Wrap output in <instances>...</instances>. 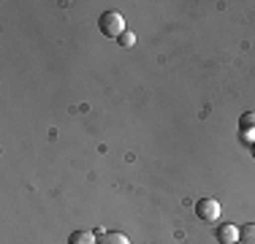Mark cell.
<instances>
[{
	"instance_id": "obj_1",
	"label": "cell",
	"mask_w": 255,
	"mask_h": 244,
	"mask_svg": "<svg viewBox=\"0 0 255 244\" xmlns=\"http://www.w3.org/2000/svg\"><path fill=\"white\" fill-rule=\"evenodd\" d=\"M98 30L106 38H120V35L125 33V16L117 14V11H103L101 19H98Z\"/></svg>"
},
{
	"instance_id": "obj_2",
	"label": "cell",
	"mask_w": 255,
	"mask_h": 244,
	"mask_svg": "<svg viewBox=\"0 0 255 244\" xmlns=\"http://www.w3.org/2000/svg\"><path fill=\"white\" fill-rule=\"evenodd\" d=\"M220 201L217 198H198L196 201V217L201 223H217L220 220Z\"/></svg>"
},
{
	"instance_id": "obj_3",
	"label": "cell",
	"mask_w": 255,
	"mask_h": 244,
	"mask_svg": "<svg viewBox=\"0 0 255 244\" xmlns=\"http://www.w3.org/2000/svg\"><path fill=\"white\" fill-rule=\"evenodd\" d=\"M239 133H242V141L255 144V112H245L239 120Z\"/></svg>"
},
{
	"instance_id": "obj_4",
	"label": "cell",
	"mask_w": 255,
	"mask_h": 244,
	"mask_svg": "<svg viewBox=\"0 0 255 244\" xmlns=\"http://www.w3.org/2000/svg\"><path fill=\"white\" fill-rule=\"evenodd\" d=\"M215 236H217V242H220V244H236V242H239V225L220 223L215 228Z\"/></svg>"
},
{
	"instance_id": "obj_5",
	"label": "cell",
	"mask_w": 255,
	"mask_h": 244,
	"mask_svg": "<svg viewBox=\"0 0 255 244\" xmlns=\"http://www.w3.org/2000/svg\"><path fill=\"white\" fill-rule=\"evenodd\" d=\"M95 244H130V239L125 234H120V231H106V234H98Z\"/></svg>"
},
{
	"instance_id": "obj_6",
	"label": "cell",
	"mask_w": 255,
	"mask_h": 244,
	"mask_svg": "<svg viewBox=\"0 0 255 244\" xmlns=\"http://www.w3.org/2000/svg\"><path fill=\"white\" fill-rule=\"evenodd\" d=\"M95 242H98V236L90 234V231H74L68 236V244H95Z\"/></svg>"
},
{
	"instance_id": "obj_7",
	"label": "cell",
	"mask_w": 255,
	"mask_h": 244,
	"mask_svg": "<svg viewBox=\"0 0 255 244\" xmlns=\"http://www.w3.org/2000/svg\"><path fill=\"white\" fill-rule=\"evenodd\" d=\"M239 242L242 244H255V223H247L239 228Z\"/></svg>"
},
{
	"instance_id": "obj_8",
	"label": "cell",
	"mask_w": 255,
	"mask_h": 244,
	"mask_svg": "<svg viewBox=\"0 0 255 244\" xmlns=\"http://www.w3.org/2000/svg\"><path fill=\"white\" fill-rule=\"evenodd\" d=\"M120 46H123V49H133V46H136V33H130V30H125V33L123 35H120Z\"/></svg>"
},
{
	"instance_id": "obj_9",
	"label": "cell",
	"mask_w": 255,
	"mask_h": 244,
	"mask_svg": "<svg viewBox=\"0 0 255 244\" xmlns=\"http://www.w3.org/2000/svg\"><path fill=\"white\" fill-rule=\"evenodd\" d=\"M253 157H255V144H253Z\"/></svg>"
},
{
	"instance_id": "obj_10",
	"label": "cell",
	"mask_w": 255,
	"mask_h": 244,
	"mask_svg": "<svg viewBox=\"0 0 255 244\" xmlns=\"http://www.w3.org/2000/svg\"><path fill=\"white\" fill-rule=\"evenodd\" d=\"M236 244H242V242H236Z\"/></svg>"
}]
</instances>
